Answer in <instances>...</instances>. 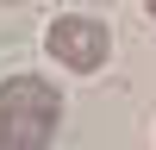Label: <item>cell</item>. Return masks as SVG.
Here are the masks:
<instances>
[{"mask_svg":"<svg viewBox=\"0 0 156 150\" xmlns=\"http://www.w3.org/2000/svg\"><path fill=\"white\" fill-rule=\"evenodd\" d=\"M44 56L69 75H100L112 62V25L94 12H56L44 25Z\"/></svg>","mask_w":156,"mask_h":150,"instance_id":"7a4b0ae2","label":"cell"},{"mask_svg":"<svg viewBox=\"0 0 156 150\" xmlns=\"http://www.w3.org/2000/svg\"><path fill=\"white\" fill-rule=\"evenodd\" d=\"M62 125V88L44 75H6L0 81V150H50Z\"/></svg>","mask_w":156,"mask_h":150,"instance_id":"6da1fadb","label":"cell"},{"mask_svg":"<svg viewBox=\"0 0 156 150\" xmlns=\"http://www.w3.org/2000/svg\"><path fill=\"white\" fill-rule=\"evenodd\" d=\"M0 6H25V0H0Z\"/></svg>","mask_w":156,"mask_h":150,"instance_id":"277c9868","label":"cell"},{"mask_svg":"<svg viewBox=\"0 0 156 150\" xmlns=\"http://www.w3.org/2000/svg\"><path fill=\"white\" fill-rule=\"evenodd\" d=\"M144 12H150V19H156V0H144Z\"/></svg>","mask_w":156,"mask_h":150,"instance_id":"3957f363","label":"cell"}]
</instances>
